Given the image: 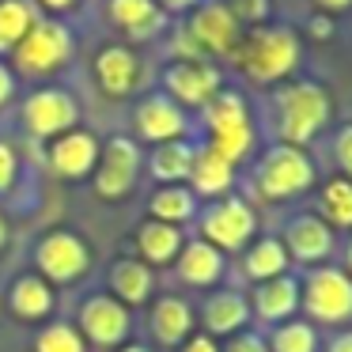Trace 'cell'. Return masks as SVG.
Returning a JSON list of instances; mask_svg holds the SVG:
<instances>
[{
	"mask_svg": "<svg viewBox=\"0 0 352 352\" xmlns=\"http://www.w3.org/2000/svg\"><path fill=\"white\" fill-rule=\"evenodd\" d=\"M220 352H269V344H265V337H261V333H254V329H243V333L228 337Z\"/></svg>",
	"mask_w": 352,
	"mask_h": 352,
	"instance_id": "obj_38",
	"label": "cell"
},
{
	"mask_svg": "<svg viewBox=\"0 0 352 352\" xmlns=\"http://www.w3.org/2000/svg\"><path fill=\"white\" fill-rule=\"evenodd\" d=\"M34 352H87V341L72 322H46L34 337Z\"/></svg>",
	"mask_w": 352,
	"mask_h": 352,
	"instance_id": "obj_34",
	"label": "cell"
},
{
	"mask_svg": "<svg viewBox=\"0 0 352 352\" xmlns=\"http://www.w3.org/2000/svg\"><path fill=\"white\" fill-rule=\"evenodd\" d=\"M76 329L87 341V349L118 352L133 333V311L118 303L110 292H95V296H87L84 303H80Z\"/></svg>",
	"mask_w": 352,
	"mask_h": 352,
	"instance_id": "obj_8",
	"label": "cell"
},
{
	"mask_svg": "<svg viewBox=\"0 0 352 352\" xmlns=\"http://www.w3.org/2000/svg\"><path fill=\"white\" fill-rule=\"evenodd\" d=\"M148 329H152L155 344L163 349H182L193 337V307L182 296H160L152 299L148 311Z\"/></svg>",
	"mask_w": 352,
	"mask_h": 352,
	"instance_id": "obj_19",
	"label": "cell"
},
{
	"mask_svg": "<svg viewBox=\"0 0 352 352\" xmlns=\"http://www.w3.org/2000/svg\"><path fill=\"white\" fill-rule=\"evenodd\" d=\"M95 84L110 99H125L140 87V57L129 46H107L95 54Z\"/></svg>",
	"mask_w": 352,
	"mask_h": 352,
	"instance_id": "obj_16",
	"label": "cell"
},
{
	"mask_svg": "<svg viewBox=\"0 0 352 352\" xmlns=\"http://www.w3.org/2000/svg\"><path fill=\"white\" fill-rule=\"evenodd\" d=\"M254 231H258V212L250 208V201L235 197V193L212 201L201 212V239L208 246H216L223 258L228 254H243L254 243Z\"/></svg>",
	"mask_w": 352,
	"mask_h": 352,
	"instance_id": "obj_6",
	"label": "cell"
},
{
	"mask_svg": "<svg viewBox=\"0 0 352 352\" xmlns=\"http://www.w3.org/2000/svg\"><path fill=\"white\" fill-rule=\"evenodd\" d=\"M273 102H276V137L288 148H307L329 122V91L314 80H284Z\"/></svg>",
	"mask_w": 352,
	"mask_h": 352,
	"instance_id": "obj_2",
	"label": "cell"
},
{
	"mask_svg": "<svg viewBox=\"0 0 352 352\" xmlns=\"http://www.w3.org/2000/svg\"><path fill=\"white\" fill-rule=\"evenodd\" d=\"M231 61L254 84H284L299 65V38L288 27H254L243 34Z\"/></svg>",
	"mask_w": 352,
	"mask_h": 352,
	"instance_id": "obj_1",
	"label": "cell"
},
{
	"mask_svg": "<svg viewBox=\"0 0 352 352\" xmlns=\"http://www.w3.org/2000/svg\"><path fill=\"white\" fill-rule=\"evenodd\" d=\"M205 125H208V133L212 129H228V125H243V122H250V107H246V99L239 91H231V87H223L220 95H216L212 102H208L205 110Z\"/></svg>",
	"mask_w": 352,
	"mask_h": 352,
	"instance_id": "obj_32",
	"label": "cell"
},
{
	"mask_svg": "<svg viewBox=\"0 0 352 352\" xmlns=\"http://www.w3.org/2000/svg\"><path fill=\"white\" fill-rule=\"evenodd\" d=\"M175 269L182 276V284H190V288H212L223 276V269H228V258L216 246H208L205 239H193V243L182 246Z\"/></svg>",
	"mask_w": 352,
	"mask_h": 352,
	"instance_id": "obj_23",
	"label": "cell"
},
{
	"mask_svg": "<svg viewBox=\"0 0 352 352\" xmlns=\"http://www.w3.org/2000/svg\"><path fill=\"white\" fill-rule=\"evenodd\" d=\"M314 163L303 148H288V144H273L265 155L258 160L254 170V186L265 201H292L303 197L314 186Z\"/></svg>",
	"mask_w": 352,
	"mask_h": 352,
	"instance_id": "obj_5",
	"label": "cell"
},
{
	"mask_svg": "<svg viewBox=\"0 0 352 352\" xmlns=\"http://www.w3.org/2000/svg\"><path fill=\"white\" fill-rule=\"evenodd\" d=\"M19 178V155L8 140H0V193H8Z\"/></svg>",
	"mask_w": 352,
	"mask_h": 352,
	"instance_id": "obj_37",
	"label": "cell"
},
{
	"mask_svg": "<svg viewBox=\"0 0 352 352\" xmlns=\"http://www.w3.org/2000/svg\"><path fill=\"white\" fill-rule=\"evenodd\" d=\"M299 307L311 326L352 322V276L337 265H314L299 280Z\"/></svg>",
	"mask_w": 352,
	"mask_h": 352,
	"instance_id": "obj_4",
	"label": "cell"
},
{
	"mask_svg": "<svg viewBox=\"0 0 352 352\" xmlns=\"http://www.w3.org/2000/svg\"><path fill=\"white\" fill-rule=\"evenodd\" d=\"M76 54V34H72L69 23L54 16H38L34 27L27 31V38L12 50V61H16V72L27 80H42L61 72L65 65Z\"/></svg>",
	"mask_w": 352,
	"mask_h": 352,
	"instance_id": "obj_3",
	"label": "cell"
},
{
	"mask_svg": "<svg viewBox=\"0 0 352 352\" xmlns=\"http://www.w3.org/2000/svg\"><path fill=\"white\" fill-rule=\"evenodd\" d=\"M140 155L137 140L133 137H110L99 148V163H95L91 178H95V197L99 201H122L129 197V190L140 178Z\"/></svg>",
	"mask_w": 352,
	"mask_h": 352,
	"instance_id": "obj_10",
	"label": "cell"
},
{
	"mask_svg": "<svg viewBox=\"0 0 352 352\" xmlns=\"http://www.w3.org/2000/svg\"><path fill=\"white\" fill-rule=\"evenodd\" d=\"M193 216H197V197L190 193V186H160V190L148 197V220L182 228Z\"/></svg>",
	"mask_w": 352,
	"mask_h": 352,
	"instance_id": "obj_28",
	"label": "cell"
},
{
	"mask_svg": "<svg viewBox=\"0 0 352 352\" xmlns=\"http://www.w3.org/2000/svg\"><path fill=\"white\" fill-rule=\"evenodd\" d=\"M133 125H137V137L148 140V144H167V140H186V129H190V114L178 107L167 95H148V99L137 102L133 110Z\"/></svg>",
	"mask_w": 352,
	"mask_h": 352,
	"instance_id": "obj_13",
	"label": "cell"
},
{
	"mask_svg": "<svg viewBox=\"0 0 352 352\" xmlns=\"http://www.w3.org/2000/svg\"><path fill=\"white\" fill-rule=\"evenodd\" d=\"M288 250H284L280 239L265 235V239H254L250 246L243 250V273L250 276L254 284H265V280H276V276L288 273Z\"/></svg>",
	"mask_w": 352,
	"mask_h": 352,
	"instance_id": "obj_26",
	"label": "cell"
},
{
	"mask_svg": "<svg viewBox=\"0 0 352 352\" xmlns=\"http://www.w3.org/2000/svg\"><path fill=\"white\" fill-rule=\"evenodd\" d=\"M107 12L114 19V27H122L133 42L155 38L163 31V23H167V16H163V8L155 0H110Z\"/></svg>",
	"mask_w": 352,
	"mask_h": 352,
	"instance_id": "obj_25",
	"label": "cell"
},
{
	"mask_svg": "<svg viewBox=\"0 0 352 352\" xmlns=\"http://www.w3.org/2000/svg\"><path fill=\"white\" fill-rule=\"evenodd\" d=\"M155 4L163 8V16H186V12H193L205 0H155Z\"/></svg>",
	"mask_w": 352,
	"mask_h": 352,
	"instance_id": "obj_40",
	"label": "cell"
},
{
	"mask_svg": "<svg viewBox=\"0 0 352 352\" xmlns=\"http://www.w3.org/2000/svg\"><path fill=\"white\" fill-rule=\"evenodd\" d=\"M182 246H186L182 228H170V223H160V220H144L137 228V261H144L148 269L175 265Z\"/></svg>",
	"mask_w": 352,
	"mask_h": 352,
	"instance_id": "obj_20",
	"label": "cell"
},
{
	"mask_svg": "<svg viewBox=\"0 0 352 352\" xmlns=\"http://www.w3.org/2000/svg\"><path fill=\"white\" fill-rule=\"evenodd\" d=\"M118 352H155V349H148V344H137V341H125Z\"/></svg>",
	"mask_w": 352,
	"mask_h": 352,
	"instance_id": "obj_46",
	"label": "cell"
},
{
	"mask_svg": "<svg viewBox=\"0 0 352 352\" xmlns=\"http://www.w3.org/2000/svg\"><path fill=\"white\" fill-rule=\"evenodd\" d=\"M34 8H42V12H54V19H57V12H69V8H76L80 0H31Z\"/></svg>",
	"mask_w": 352,
	"mask_h": 352,
	"instance_id": "obj_43",
	"label": "cell"
},
{
	"mask_svg": "<svg viewBox=\"0 0 352 352\" xmlns=\"http://www.w3.org/2000/svg\"><path fill=\"white\" fill-rule=\"evenodd\" d=\"M91 269V246L69 228H54L34 246V273L46 284H72Z\"/></svg>",
	"mask_w": 352,
	"mask_h": 352,
	"instance_id": "obj_7",
	"label": "cell"
},
{
	"mask_svg": "<svg viewBox=\"0 0 352 352\" xmlns=\"http://www.w3.org/2000/svg\"><path fill=\"white\" fill-rule=\"evenodd\" d=\"M318 220L329 231H352V182L349 178H329L318 193Z\"/></svg>",
	"mask_w": 352,
	"mask_h": 352,
	"instance_id": "obj_29",
	"label": "cell"
},
{
	"mask_svg": "<svg viewBox=\"0 0 352 352\" xmlns=\"http://www.w3.org/2000/svg\"><path fill=\"white\" fill-rule=\"evenodd\" d=\"M12 95H16V72H12L8 65L0 61V107H4Z\"/></svg>",
	"mask_w": 352,
	"mask_h": 352,
	"instance_id": "obj_42",
	"label": "cell"
},
{
	"mask_svg": "<svg viewBox=\"0 0 352 352\" xmlns=\"http://www.w3.org/2000/svg\"><path fill=\"white\" fill-rule=\"evenodd\" d=\"M54 307H57L54 284H46L38 273L16 276V284H12V292H8V311L16 314V318H23V322H46L50 314H54Z\"/></svg>",
	"mask_w": 352,
	"mask_h": 352,
	"instance_id": "obj_22",
	"label": "cell"
},
{
	"mask_svg": "<svg viewBox=\"0 0 352 352\" xmlns=\"http://www.w3.org/2000/svg\"><path fill=\"white\" fill-rule=\"evenodd\" d=\"M296 311H299V280L292 273H284V276H276V280H265V284L254 288L250 314H258L261 322H269V326L288 322Z\"/></svg>",
	"mask_w": 352,
	"mask_h": 352,
	"instance_id": "obj_21",
	"label": "cell"
},
{
	"mask_svg": "<svg viewBox=\"0 0 352 352\" xmlns=\"http://www.w3.org/2000/svg\"><path fill=\"white\" fill-rule=\"evenodd\" d=\"M80 122V102L65 87H38L23 102V129L34 140H57L61 133H72Z\"/></svg>",
	"mask_w": 352,
	"mask_h": 352,
	"instance_id": "obj_11",
	"label": "cell"
},
{
	"mask_svg": "<svg viewBox=\"0 0 352 352\" xmlns=\"http://www.w3.org/2000/svg\"><path fill=\"white\" fill-rule=\"evenodd\" d=\"M326 352H352V329H344V333H337L333 341L326 344Z\"/></svg>",
	"mask_w": 352,
	"mask_h": 352,
	"instance_id": "obj_45",
	"label": "cell"
},
{
	"mask_svg": "<svg viewBox=\"0 0 352 352\" xmlns=\"http://www.w3.org/2000/svg\"><path fill=\"white\" fill-rule=\"evenodd\" d=\"M38 16L42 12L34 8L31 0H0V57L12 54L27 38V31L34 27Z\"/></svg>",
	"mask_w": 352,
	"mask_h": 352,
	"instance_id": "obj_30",
	"label": "cell"
},
{
	"mask_svg": "<svg viewBox=\"0 0 352 352\" xmlns=\"http://www.w3.org/2000/svg\"><path fill=\"white\" fill-rule=\"evenodd\" d=\"M182 31L190 34V42L201 50L205 61L208 57H231L239 50V42H243V34H246L223 0H205V4H197V8L190 12Z\"/></svg>",
	"mask_w": 352,
	"mask_h": 352,
	"instance_id": "obj_9",
	"label": "cell"
},
{
	"mask_svg": "<svg viewBox=\"0 0 352 352\" xmlns=\"http://www.w3.org/2000/svg\"><path fill=\"white\" fill-rule=\"evenodd\" d=\"M193 148L190 140H167V144H155L148 155V175L160 186H186L190 178V163H193Z\"/></svg>",
	"mask_w": 352,
	"mask_h": 352,
	"instance_id": "obj_27",
	"label": "cell"
},
{
	"mask_svg": "<svg viewBox=\"0 0 352 352\" xmlns=\"http://www.w3.org/2000/svg\"><path fill=\"white\" fill-rule=\"evenodd\" d=\"M349 269H352V243H349ZM352 276V273H349Z\"/></svg>",
	"mask_w": 352,
	"mask_h": 352,
	"instance_id": "obj_48",
	"label": "cell"
},
{
	"mask_svg": "<svg viewBox=\"0 0 352 352\" xmlns=\"http://www.w3.org/2000/svg\"><path fill=\"white\" fill-rule=\"evenodd\" d=\"M205 144H212L216 152L223 155L228 163H243L246 155H250V148H254V122H243V125H228V129H212L208 133V140Z\"/></svg>",
	"mask_w": 352,
	"mask_h": 352,
	"instance_id": "obj_33",
	"label": "cell"
},
{
	"mask_svg": "<svg viewBox=\"0 0 352 352\" xmlns=\"http://www.w3.org/2000/svg\"><path fill=\"white\" fill-rule=\"evenodd\" d=\"M163 87L182 110H205L223 91V72L212 61H170L163 69Z\"/></svg>",
	"mask_w": 352,
	"mask_h": 352,
	"instance_id": "obj_12",
	"label": "cell"
},
{
	"mask_svg": "<svg viewBox=\"0 0 352 352\" xmlns=\"http://www.w3.org/2000/svg\"><path fill=\"white\" fill-rule=\"evenodd\" d=\"M193 197H208L220 201L231 193L235 186V163H228L212 144H197L193 148V163H190V178H186Z\"/></svg>",
	"mask_w": 352,
	"mask_h": 352,
	"instance_id": "obj_17",
	"label": "cell"
},
{
	"mask_svg": "<svg viewBox=\"0 0 352 352\" xmlns=\"http://www.w3.org/2000/svg\"><path fill=\"white\" fill-rule=\"evenodd\" d=\"M110 296L122 307H129V311L133 307H144L155 296V273L137 258L114 261V269H110Z\"/></svg>",
	"mask_w": 352,
	"mask_h": 352,
	"instance_id": "obj_24",
	"label": "cell"
},
{
	"mask_svg": "<svg viewBox=\"0 0 352 352\" xmlns=\"http://www.w3.org/2000/svg\"><path fill=\"white\" fill-rule=\"evenodd\" d=\"M314 8H318L322 16H337V12L352 8V0H314Z\"/></svg>",
	"mask_w": 352,
	"mask_h": 352,
	"instance_id": "obj_44",
	"label": "cell"
},
{
	"mask_svg": "<svg viewBox=\"0 0 352 352\" xmlns=\"http://www.w3.org/2000/svg\"><path fill=\"white\" fill-rule=\"evenodd\" d=\"M4 243H8V223H4V216H0V250H4Z\"/></svg>",
	"mask_w": 352,
	"mask_h": 352,
	"instance_id": "obj_47",
	"label": "cell"
},
{
	"mask_svg": "<svg viewBox=\"0 0 352 352\" xmlns=\"http://www.w3.org/2000/svg\"><path fill=\"white\" fill-rule=\"evenodd\" d=\"M201 322H205V333L212 337V341H220V337L228 341V337L243 333L246 322H250V299L235 288L212 292V296L205 299V307H201Z\"/></svg>",
	"mask_w": 352,
	"mask_h": 352,
	"instance_id": "obj_18",
	"label": "cell"
},
{
	"mask_svg": "<svg viewBox=\"0 0 352 352\" xmlns=\"http://www.w3.org/2000/svg\"><path fill=\"white\" fill-rule=\"evenodd\" d=\"M269 352H318V333L307 318H288L265 337Z\"/></svg>",
	"mask_w": 352,
	"mask_h": 352,
	"instance_id": "obj_31",
	"label": "cell"
},
{
	"mask_svg": "<svg viewBox=\"0 0 352 352\" xmlns=\"http://www.w3.org/2000/svg\"><path fill=\"white\" fill-rule=\"evenodd\" d=\"M333 160H337V167H341V178H349V182H352V125H341V129H337Z\"/></svg>",
	"mask_w": 352,
	"mask_h": 352,
	"instance_id": "obj_36",
	"label": "cell"
},
{
	"mask_svg": "<svg viewBox=\"0 0 352 352\" xmlns=\"http://www.w3.org/2000/svg\"><path fill=\"white\" fill-rule=\"evenodd\" d=\"M178 352H220V344H216L208 333H193V337H190V341H186Z\"/></svg>",
	"mask_w": 352,
	"mask_h": 352,
	"instance_id": "obj_41",
	"label": "cell"
},
{
	"mask_svg": "<svg viewBox=\"0 0 352 352\" xmlns=\"http://www.w3.org/2000/svg\"><path fill=\"white\" fill-rule=\"evenodd\" d=\"M307 34H311L314 42H329V38H333V16H322V12H314V16L307 19Z\"/></svg>",
	"mask_w": 352,
	"mask_h": 352,
	"instance_id": "obj_39",
	"label": "cell"
},
{
	"mask_svg": "<svg viewBox=\"0 0 352 352\" xmlns=\"http://www.w3.org/2000/svg\"><path fill=\"white\" fill-rule=\"evenodd\" d=\"M223 4L231 8V16L239 19L243 31H246V27H250V31H254V27H265L269 12H273V8H269V0H223Z\"/></svg>",
	"mask_w": 352,
	"mask_h": 352,
	"instance_id": "obj_35",
	"label": "cell"
},
{
	"mask_svg": "<svg viewBox=\"0 0 352 352\" xmlns=\"http://www.w3.org/2000/svg\"><path fill=\"white\" fill-rule=\"evenodd\" d=\"M284 250H288V261H299V265H326V258L333 254V231L318 220L314 212L292 216L288 228H284Z\"/></svg>",
	"mask_w": 352,
	"mask_h": 352,
	"instance_id": "obj_14",
	"label": "cell"
},
{
	"mask_svg": "<svg viewBox=\"0 0 352 352\" xmlns=\"http://www.w3.org/2000/svg\"><path fill=\"white\" fill-rule=\"evenodd\" d=\"M99 137L87 129H72V133H61L57 140H50V167H54V175L69 178V182H76V178H87L95 170V163H99Z\"/></svg>",
	"mask_w": 352,
	"mask_h": 352,
	"instance_id": "obj_15",
	"label": "cell"
}]
</instances>
